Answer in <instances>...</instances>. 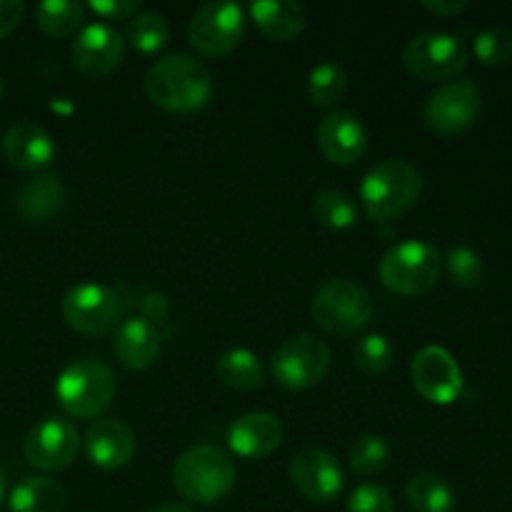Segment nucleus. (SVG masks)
<instances>
[{
  "label": "nucleus",
  "mask_w": 512,
  "mask_h": 512,
  "mask_svg": "<svg viewBox=\"0 0 512 512\" xmlns=\"http://www.w3.org/2000/svg\"><path fill=\"white\" fill-rule=\"evenodd\" d=\"M115 393L118 385L113 370L95 358L73 360L55 380V398L75 420L100 418L113 405Z\"/></svg>",
  "instance_id": "nucleus-4"
},
{
  "label": "nucleus",
  "mask_w": 512,
  "mask_h": 512,
  "mask_svg": "<svg viewBox=\"0 0 512 512\" xmlns=\"http://www.w3.org/2000/svg\"><path fill=\"white\" fill-rule=\"evenodd\" d=\"M475 58L488 68H503L512 60V33L508 28H488L475 38Z\"/></svg>",
  "instance_id": "nucleus-33"
},
{
  "label": "nucleus",
  "mask_w": 512,
  "mask_h": 512,
  "mask_svg": "<svg viewBox=\"0 0 512 512\" xmlns=\"http://www.w3.org/2000/svg\"><path fill=\"white\" fill-rule=\"evenodd\" d=\"M10 512H65L68 490L50 475L23 478L10 493Z\"/></svg>",
  "instance_id": "nucleus-23"
},
{
  "label": "nucleus",
  "mask_w": 512,
  "mask_h": 512,
  "mask_svg": "<svg viewBox=\"0 0 512 512\" xmlns=\"http://www.w3.org/2000/svg\"><path fill=\"white\" fill-rule=\"evenodd\" d=\"M318 148L333 165H355L368 150V130L358 115L348 110H330L318 123Z\"/></svg>",
  "instance_id": "nucleus-16"
},
{
  "label": "nucleus",
  "mask_w": 512,
  "mask_h": 512,
  "mask_svg": "<svg viewBox=\"0 0 512 512\" xmlns=\"http://www.w3.org/2000/svg\"><path fill=\"white\" fill-rule=\"evenodd\" d=\"M125 43L133 45L138 53L155 55L170 43V25L155 10H140L135 18L128 20V30H125Z\"/></svg>",
  "instance_id": "nucleus-27"
},
{
  "label": "nucleus",
  "mask_w": 512,
  "mask_h": 512,
  "mask_svg": "<svg viewBox=\"0 0 512 512\" xmlns=\"http://www.w3.org/2000/svg\"><path fill=\"white\" fill-rule=\"evenodd\" d=\"M25 15V5L20 0H0V40L13 35L20 28Z\"/></svg>",
  "instance_id": "nucleus-36"
},
{
  "label": "nucleus",
  "mask_w": 512,
  "mask_h": 512,
  "mask_svg": "<svg viewBox=\"0 0 512 512\" xmlns=\"http://www.w3.org/2000/svg\"><path fill=\"white\" fill-rule=\"evenodd\" d=\"M410 380L420 398L433 405H453L465 388L458 360L443 345H425L415 353L410 360Z\"/></svg>",
  "instance_id": "nucleus-12"
},
{
  "label": "nucleus",
  "mask_w": 512,
  "mask_h": 512,
  "mask_svg": "<svg viewBox=\"0 0 512 512\" xmlns=\"http://www.w3.org/2000/svg\"><path fill=\"white\" fill-rule=\"evenodd\" d=\"M313 215L330 230H348L358 223V205L343 190H323L313 198Z\"/></svg>",
  "instance_id": "nucleus-30"
},
{
  "label": "nucleus",
  "mask_w": 512,
  "mask_h": 512,
  "mask_svg": "<svg viewBox=\"0 0 512 512\" xmlns=\"http://www.w3.org/2000/svg\"><path fill=\"white\" fill-rule=\"evenodd\" d=\"M248 10L258 33L275 43H290L308 25V10L298 0H258Z\"/></svg>",
  "instance_id": "nucleus-22"
},
{
  "label": "nucleus",
  "mask_w": 512,
  "mask_h": 512,
  "mask_svg": "<svg viewBox=\"0 0 512 512\" xmlns=\"http://www.w3.org/2000/svg\"><path fill=\"white\" fill-rule=\"evenodd\" d=\"M290 483L305 500L328 505L340 498L345 488V473L335 455L323 448H303L290 460Z\"/></svg>",
  "instance_id": "nucleus-13"
},
{
  "label": "nucleus",
  "mask_w": 512,
  "mask_h": 512,
  "mask_svg": "<svg viewBox=\"0 0 512 512\" xmlns=\"http://www.w3.org/2000/svg\"><path fill=\"white\" fill-rule=\"evenodd\" d=\"M445 270L453 285L458 288H478L485 280V260L478 250L468 248V245H458L445 255Z\"/></svg>",
  "instance_id": "nucleus-32"
},
{
  "label": "nucleus",
  "mask_w": 512,
  "mask_h": 512,
  "mask_svg": "<svg viewBox=\"0 0 512 512\" xmlns=\"http://www.w3.org/2000/svg\"><path fill=\"white\" fill-rule=\"evenodd\" d=\"M405 503L413 512H453L458 495L443 475L420 473L405 485Z\"/></svg>",
  "instance_id": "nucleus-25"
},
{
  "label": "nucleus",
  "mask_w": 512,
  "mask_h": 512,
  "mask_svg": "<svg viewBox=\"0 0 512 512\" xmlns=\"http://www.w3.org/2000/svg\"><path fill=\"white\" fill-rule=\"evenodd\" d=\"M470 53L465 43L448 33H420L408 40L403 65L413 78L425 83H450L465 73Z\"/></svg>",
  "instance_id": "nucleus-7"
},
{
  "label": "nucleus",
  "mask_w": 512,
  "mask_h": 512,
  "mask_svg": "<svg viewBox=\"0 0 512 512\" xmlns=\"http://www.w3.org/2000/svg\"><path fill=\"white\" fill-rule=\"evenodd\" d=\"M390 458H393V448L383 435H360L348 450V465L353 473L363 475V478H373L388 468Z\"/></svg>",
  "instance_id": "nucleus-29"
},
{
  "label": "nucleus",
  "mask_w": 512,
  "mask_h": 512,
  "mask_svg": "<svg viewBox=\"0 0 512 512\" xmlns=\"http://www.w3.org/2000/svg\"><path fill=\"white\" fill-rule=\"evenodd\" d=\"M483 110V90L468 78L450 80L428 95L423 108L425 125L435 135L453 138L473 128Z\"/></svg>",
  "instance_id": "nucleus-11"
},
{
  "label": "nucleus",
  "mask_w": 512,
  "mask_h": 512,
  "mask_svg": "<svg viewBox=\"0 0 512 512\" xmlns=\"http://www.w3.org/2000/svg\"><path fill=\"white\" fill-rule=\"evenodd\" d=\"M245 30H248V18L238 3L213 0L200 5L190 18L188 43L205 58H225L240 48Z\"/></svg>",
  "instance_id": "nucleus-9"
},
{
  "label": "nucleus",
  "mask_w": 512,
  "mask_h": 512,
  "mask_svg": "<svg viewBox=\"0 0 512 512\" xmlns=\"http://www.w3.org/2000/svg\"><path fill=\"white\" fill-rule=\"evenodd\" d=\"M353 363L365 375H383L393 368L395 348L385 335L370 333L355 343Z\"/></svg>",
  "instance_id": "nucleus-31"
},
{
  "label": "nucleus",
  "mask_w": 512,
  "mask_h": 512,
  "mask_svg": "<svg viewBox=\"0 0 512 512\" xmlns=\"http://www.w3.org/2000/svg\"><path fill=\"white\" fill-rule=\"evenodd\" d=\"M375 305L368 290L350 278H333L315 290L310 318L323 333L350 338L373 320Z\"/></svg>",
  "instance_id": "nucleus-5"
},
{
  "label": "nucleus",
  "mask_w": 512,
  "mask_h": 512,
  "mask_svg": "<svg viewBox=\"0 0 512 512\" xmlns=\"http://www.w3.org/2000/svg\"><path fill=\"white\" fill-rule=\"evenodd\" d=\"M68 328L80 335H108L123 323V298L103 283H78L60 300Z\"/></svg>",
  "instance_id": "nucleus-10"
},
{
  "label": "nucleus",
  "mask_w": 512,
  "mask_h": 512,
  "mask_svg": "<svg viewBox=\"0 0 512 512\" xmlns=\"http://www.w3.org/2000/svg\"><path fill=\"white\" fill-rule=\"evenodd\" d=\"M65 185L58 175L43 173L25 180L15 193V213L25 223H50L65 208Z\"/></svg>",
  "instance_id": "nucleus-21"
},
{
  "label": "nucleus",
  "mask_w": 512,
  "mask_h": 512,
  "mask_svg": "<svg viewBox=\"0 0 512 512\" xmlns=\"http://www.w3.org/2000/svg\"><path fill=\"white\" fill-rule=\"evenodd\" d=\"M440 270H443L440 250L428 240L415 238L393 245L378 265L380 283L390 293L403 295V298H418V295L430 293L440 280Z\"/></svg>",
  "instance_id": "nucleus-6"
},
{
  "label": "nucleus",
  "mask_w": 512,
  "mask_h": 512,
  "mask_svg": "<svg viewBox=\"0 0 512 512\" xmlns=\"http://www.w3.org/2000/svg\"><path fill=\"white\" fill-rule=\"evenodd\" d=\"M423 195V175L403 158H388L370 168L360 183V203L375 223H388L415 208Z\"/></svg>",
  "instance_id": "nucleus-3"
},
{
  "label": "nucleus",
  "mask_w": 512,
  "mask_h": 512,
  "mask_svg": "<svg viewBox=\"0 0 512 512\" xmlns=\"http://www.w3.org/2000/svg\"><path fill=\"white\" fill-rule=\"evenodd\" d=\"M283 440L285 425L275 413H245L228 428V448L245 460L268 458Z\"/></svg>",
  "instance_id": "nucleus-18"
},
{
  "label": "nucleus",
  "mask_w": 512,
  "mask_h": 512,
  "mask_svg": "<svg viewBox=\"0 0 512 512\" xmlns=\"http://www.w3.org/2000/svg\"><path fill=\"white\" fill-rule=\"evenodd\" d=\"M85 5L78 0H45L35 8V25L48 38H68L85 23Z\"/></svg>",
  "instance_id": "nucleus-26"
},
{
  "label": "nucleus",
  "mask_w": 512,
  "mask_h": 512,
  "mask_svg": "<svg viewBox=\"0 0 512 512\" xmlns=\"http://www.w3.org/2000/svg\"><path fill=\"white\" fill-rule=\"evenodd\" d=\"M423 8L448 18V15H458L463 10H468V0H423Z\"/></svg>",
  "instance_id": "nucleus-37"
},
{
  "label": "nucleus",
  "mask_w": 512,
  "mask_h": 512,
  "mask_svg": "<svg viewBox=\"0 0 512 512\" xmlns=\"http://www.w3.org/2000/svg\"><path fill=\"white\" fill-rule=\"evenodd\" d=\"M148 512H195V510L180 503H163V505H155V508H150Z\"/></svg>",
  "instance_id": "nucleus-38"
},
{
  "label": "nucleus",
  "mask_w": 512,
  "mask_h": 512,
  "mask_svg": "<svg viewBox=\"0 0 512 512\" xmlns=\"http://www.w3.org/2000/svg\"><path fill=\"white\" fill-rule=\"evenodd\" d=\"M348 93V73L338 63H318L308 75V98L318 108H335Z\"/></svg>",
  "instance_id": "nucleus-28"
},
{
  "label": "nucleus",
  "mask_w": 512,
  "mask_h": 512,
  "mask_svg": "<svg viewBox=\"0 0 512 512\" xmlns=\"http://www.w3.org/2000/svg\"><path fill=\"white\" fill-rule=\"evenodd\" d=\"M80 450V435L70 420L45 418L28 430L23 440V455L33 468L43 473H58L75 460Z\"/></svg>",
  "instance_id": "nucleus-14"
},
{
  "label": "nucleus",
  "mask_w": 512,
  "mask_h": 512,
  "mask_svg": "<svg viewBox=\"0 0 512 512\" xmlns=\"http://www.w3.org/2000/svg\"><path fill=\"white\" fill-rule=\"evenodd\" d=\"M125 50H128V43L118 28L108 23H90L75 35L70 45V58L78 73L95 80L115 73L123 65Z\"/></svg>",
  "instance_id": "nucleus-15"
},
{
  "label": "nucleus",
  "mask_w": 512,
  "mask_h": 512,
  "mask_svg": "<svg viewBox=\"0 0 512 512\" xmlns=\"http://www.w3.org/2000/svg\"><path fill=\"white\" fill-rule=\"evenodd\" d=\"M345 512H395V500L383 485L363 483L350 493Z\"/></svg>",
  "instance_id": "nucleus-34"
},
{
  "label": "nucleus",
  "mask_w": 512,
  "mask_h": 512,
  "mask_svg": "<svg viewBox=\"0 0 512 512\" xmlns=\"http://www.w3.org/2000/svg\"><path fill=\"white\" fill-rule=\"evenodd\" d=\"M85 10L98 15L110 25V20H130L140 13L138 0H90Z\"/></svg>",
  "instance_id": "nucleus-35"
},
{
  "label": "nucleus",
  "mask_w": 512,
  "mask_h": 512,
  "mask_svg": "<svg viewBox=\"0 0 512 512\" xmlns=\"http://www.w3.org/2000/svg\"><path fill=\"white\" fill-rule=\"evenodd\" d=\"M215 80L208 65L188 53H170L145 70V95L168 113H195L213 100Z\"/></svg>",
  "instance_id": "nucleus-1"
},
{
  "label": "nucleus",
  "mask_w": 512,
  "mask_h": 512,
  "mask_svg": "<svg viewBox=\"0 0 512 512\" xmlns=\"http://www.w3.org/2000/svg\"><path fill=\"white\" fill-rule=\"evenodd\" d=\"M215 373H218L220 383L233 390H243V393L263 388L265 383L263 363H260L258 353L248 348L225 350L215 363Z\"/></svg>",
  "instance_id": "nucleus-24"
},
{
  "label": "nucleus",
  "mask_w": 512,
  "mask_h": 512,
  "mask_svg": "<svg viewBox=\"0 0 512 512\" xmlns=\"http://www.w3.org/2000/svg\"><path fill=\"white\" fill-rule=\"evenodd\" d=\"M3 95H5V88H3V80H0V103H3Z\"/></svg>",
  "instance_id": "nucleus-40"
},
{
  "label": "nucleus",
  "mask_w": 512,
  "mask_h": 512,
  "mask_svg": "<svg viewBox=\"0 0 512 512\" xmlns=\"http://www.w3.org/2000/svg\"><path fill=\"white\" fill-rule=\"evenodd\" d=\"M3 495H5V475L0 470V503H3Z\"/></svg>",
  "instance_id": "nucleus-39"
},
{
  "label": "nucleus",
  "mask_w": 512,
  "mask_h": 512,
  "mask_svg": "<svg viewBox=\"0 0 512 512\" xmlns=\"http://www.w3.org/2000/svg\"><path fill=\"white\" fill-rule=\"evenodd\" d=\"M333 365V350L315 335H295L275 348L270 373L285 390H310L323 383Z\"/></svg>",
  "instance_id": "nucleus-8"
},
{
  "label": "nucleus",
  "mask_w": 512,
  "mask_h": 512,
  "mask_svg": "<svg viewBox=\"0 0 512 512\" xmlns=\"http://www.w3.org/2000/svg\"><path fill=\"white\" fill-rule=\"evenodd\" d=\"M5 160L13 168L25 170V173H38L45 170L55 160V140L45 128L35 123H15L5 130L0 140Z\"/></svg>",
  "instance_id": "nucleus-19"
},
{
  "label": "nucleus",
  "mask_w": 512,
  "mask_h": 512,
  "mask_svg": "<svg viewBox=\"0 0 512 512\" xmlns=\"http://www.w3.org/2000/svg\"><path fill=\"white\" fill-rule=\"evenodd\" d=\"M85 455L100 470H123L138 450V440L128 423L118 418H98L85 430Z\"/></svg>",
  "instance_id": "nucleus-17"
},
{
  "label": "nucleus",
  "mask_w": 512,
  "mask_h": 512,
  "mask_svg": "<svg viewBox=\"0 0 512 512\" xmlns=\"http://www.w3.org/2000/svg\"><path fill=\"white\" fill-rule=\"evenodd\" d=\"M238 483L230 453L218 445H193L173 465V488L193 505H213L228 498Z\"/></svg>",
  "instance_id": "nucleus-2"
},
{
  "label": "nucleus",
  "mask_w": 512,
  "mask_h": 512,
  "mask_svg": "<svg viewBox=\"0 0 512 512\" xmlns=\"http://www.w3.org/2000/svg\"><path fill=\"white\" fill-rule=\"evenodd\" d=\"M113 353L123 368L143 373L150 370L160 358V333L150 320L143 315L135 318H125L123 323L115 328L113 338Z\"/></svg>",
  "instance_id": "nucleus-20"
}]
</instances>
